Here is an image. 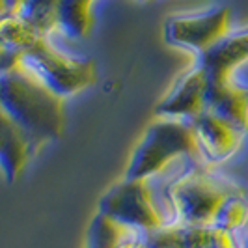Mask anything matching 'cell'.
<instances>
[{"label":"cell","mask_w":248,"mask_h":248,"mask_svg":"<svg viewBox=\"0 0 248 248\" xmlns=\"http://www.w3.org/2000/svg\"><path fill=\"white\" fill-rule=\"evenodd\" d=\"M4 50L12 52V62L23 71L36 77L58 95H71L92 86L95 80V65L90 60H75L65 56L49 41V34L21 17H2Z\"/></svg>","instance_id":"cell-1"},{"label":"cell","mask_w":248,"mask_h":248,"mask_svg":"<svg viewBox=\"0 0 248 248\" xmlns=\"http://www.w3.org/2000/svg\"><path fill=\"white\" fill-rule=\"evenodd\" d=\"M4 116L17 124L39 144L62 135L63 97L21 67L4 62L2 73Z\"/></svg>","instance_id":"cell-2"},{"label":"cell","mask_w":248,"mask_h":248,"mask_svg":"<svg viewBox=\"0 0 248 248\" xmlns=\"http://www.w3.org/2000/svg\"><path fill=\"white\" fill-rule=\"evenodd\" d=\"M241 196L239 186L205 170H192L168 188L174 224L188 228H218L224 213Z\"/></svg>","instance_id":"cell-3"},{"label":"cell","mask_w":248,"mask_h":248,"mask_svg":"<svg viewBox=\"0 0 248 248\" xmlns=\"http://www.w3.org/2000/svg\"><path fill=\"white\" fill-rule=\"evenodd\" d=\"M202 146L194 127L179 118H157L138 144L124 179H146L162 172L183 153L198 155Z\"/></svg>","instance_id":"cell-4"},{"label":"cell","mask_w":248,"mask_h":248,"mask_svg":"<svg viewBox=\"0 0 248 248\" xmlns=\"http://www.w3.org/2000/svg\"><path fill=\"white\" fill-rule=\"evenodd\" d=\"M149 179H124V183L110 190L101 202V213L108 215L110 218L135 228L140 232H159L162 228L170 226L164 218L151 194Z\"/></svg>","instance_id":"cell-5"},{"label":"cell","mask_w":248,"mask_h":248,"mask_svg":"<svg viewBox=\"0 0 248 248\" xmlns=\"http://www.w3.org/2000/svg\"><path fill=\"white\" fill-rule=\"evenodd\" d=\"M166 36L175 45H185L202 54L230 36V10L220 8L202 17L174 19L168 25Z\"/></svg>","instance_id":"cell-6"},{"label":"cell","mask_w":248,"mask_h":248,"mask_svg":"<svg viewBox=\"0 0 248 248\" xmlns=\"http://www.w3.org/2000/svg\"><path fill=\"white\" fill-rule=\"evenodd\" d=\"M92 2L93 0H62L56 13V28H62L71 37L88 34Z\"/></svg>","instance_id":"cell-7"},{"label":"cell","mask_w":248,"mask_h":248,"mask_svg":"<svg viewBox=\"0 0 248 248\" xmlns=\"http://www.w3.org/2000/svg\"><path fill=\"white\" fill-rule=\"evenodd\" d=\"M129 230V226L99 211L90 224L86 248H118Z\"/></svg>","instance_id":"cell-8"}]
</instances>
